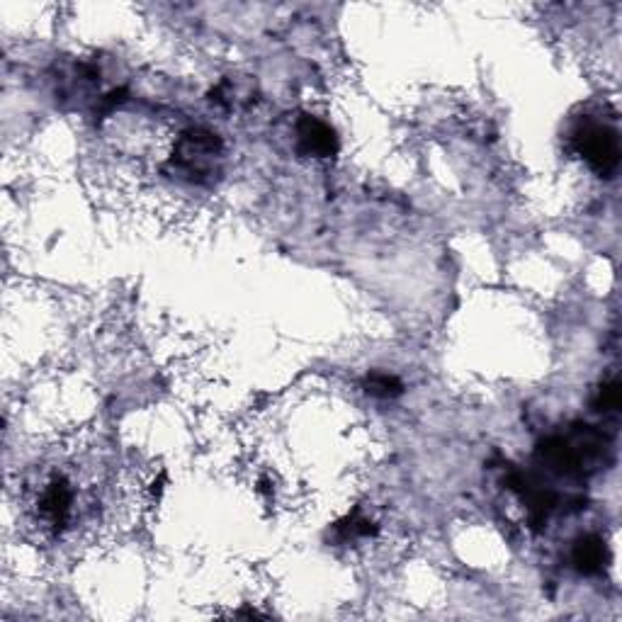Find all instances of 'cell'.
<instances>
[{
	"label": "cell",
	"mask_w": 622,
	"mask_h": 622,
	"mask_svg": "<svg viewBox=\"0 0 622 622\" xmlns=\"http://www.w3.org/2000/svg\"><path fill=\"white\" fill-rule=\"evenodd\" d=\"M219 154H222V141L217 134L207 132V129H190L175 144L173 163L180 173L200 183L202 175L212 171L214 158Z\"/></svg>",
	"instance_id": "cell-1"
},
{
	"label": "cell",
	"mask_w": 622,
	"mask_h": 622,
	"mask_svg": "<svg viewBox=\"0 0 622 622\" xmlns=\"http://www.w3.org/2000/svg\"><path fill=\"white\" fill-rule=\"evenodd\" d=\"M576 151L598 175L615 173L620 163V139L618 132L603 124H586L576 134Z\"/></svg>",
	"instance_id": "cell-2"
},
{
	"label": "cell",
	"mask_w": 622,
	"mask_h": 622,
	"mask_svg": "<svg viewBox=\"0 0 622 622\" xmlns=\"http://www.w3.org/2000/svg\"><path fill=\"white\" fill-rule=\"evenodd\" d=\"M297 144L304 156L329 158L338 151V137L331 124H326L319 117L304 115L297 122Z\"/></svg>",
	"instance_id": "cell-3"
},
{
	"label": "cell",
	"mask_w": 622,
	"mask_h": 622,
	"mask_svg": "<svg viewBox=\"0 0 622 622\" xmlns=\"http://www.w3.org/2000/svg\"><path fill=\"white\" fill-rule=\"evenodd\" d=\"M71 503H73V491L69 482L64 477H56L47 484V489L42 491V499H39V513L54 525L61 528L66 525V520L71 516Z\"/></svg>",
	"instance_id": "cell-4"
},
{
	"label": "cell",
	"mask_w": 622,
	"mask_h": 622,
	"mask_svg": "<svg viewBox=\"0 0 622 622\" xmlns=\"http://www.w3.org/2000/svg\"><path fill=\"white\" fill-rule=\"evenodd\" d=\"M571 562L581 574L593 576L601 574L605 562H608V550H605V542L598 535H584L581 540H576L574 550H571Z\"/></svg>",
	"instance_id": "cell-5"
},
{
	"label": "cell",
	"mask_w": 622,
	"mask_h": 622,
	"mask_svg": "<svg viewBox=\"0 0 622 622\" xmlns=\"http://www.w3.org/2000/svg\"><path fill=\"white\" fill-rule=\"evenodd\" d=\"M365 392L375 399H397L404 392V384L387 372H370L365 377Z\"/></svg>",
	"instance_id": "cell-6"
},
{
	"label": "cell",
	"mask_w": 622,
	"mask_h": 622,
	"mask_svg": "<svg viewBox=\"0 0 622 622\" xmlns=\"http://www.w3.org/2000/svg\"><path fill=\"white\" fill-rule=\"evenodd\" d=\"M596 406H598V411H603V414H608V411L618 409V406H620V384L618 382L603 384L601 392H598Z\"/></svg>",
	"instance_id": "cell-7"
}]
</instances>
